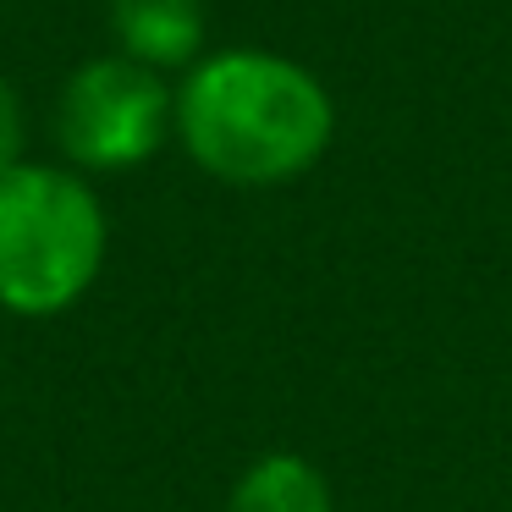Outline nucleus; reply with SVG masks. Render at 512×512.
<instances>
[{
  "mask_svg": "<svg viewBox=\"0 0 512 512\" xmlns=\"http://www.w3.org/2000/svg\"><path fill=\"white\" fill-rule=\"evenodd\" d=\"M331 138V89L276 50H210L177 83L182 155L226 188H287L320 166Z\"/></svg>",
  "mask_w": 512,
  "mask_h": 512,
  "instance_id": "1",
  "label": "nucleus"
},
{
  "mask_svg": "<svg viewBox=\"0 0 512 512\" xmlns=\"http://www.w3.org/2000/svg\"><path fill=\"white\" fill-rule=\"evenodd\" d=\"M111 221L94 182L72 166L23 160L0 177V309L56 320L105 270Z\"/></svg>",
  "mask_w": 512,
  "mask_h": 512,
  "instance_id": "2",
  "label": "nucleus"
},
{
  "mask_svg": "<svg viewBox=\"0 0 512 512\" xmlns=\"http://www.w3.org/2000/svg\"><path fill=\"white\" fill-rule=\"evenodd\" d=\"M177 138V89L166 72L138 67L133 56H89L67 72L56 94V144L72 171L116 177L155 160Z\"/></svg>",
  "mask_w": 512,
  "mask_h": 512,
  "instance_id": "3",
  "label": "nucleus"
},
{
  "mask_svg": "<svg viewBox=\"0 0 512 512\" xmlns=\"http://www.w3.org/2000/svg\"><path fill=\"white\" fill-rule=\"evenodd\" d=\"M111 39L138 67L188 72L204 56V0H111Z\"/></svg>",
  "mask_w": 512,
  "mask_h": 512,
  "instance_id": "4",
  "label": "nucleus"
},
{
  "mask_svg": "<svg viewBox=\"0 0 512 512\" xmlns=\"http://www.w3.org/2000/svg\"><path fill=\"white\" fill-rule=\"evenodd\" d=\"M226 512H336L325 474L298 452H265L243 468L226 496Z\"/></svg>",
  "mask_w": 512,
  "mask_h": 512,
  "instance_id": "5",
  "label": "nucleus"
},
{
  "mask_svg": "<svg viewBox=\"0 0 512 512\" xmlns=\"http://www.w3.org/2000/svg\"><path fill=\"white\" fill-rule=\"evenodd\" d=\"M28 160V111H23V94L12 89V78H0V177L12 166Z\"/></svg>",
  "mask_w": 512,
  "mask_h": 512,
  "instance_id": "6",
  "label": "nucleus"
}]
</instances>
